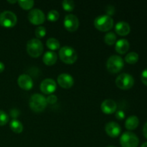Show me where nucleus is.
<instances>
[{
	"instance_id": "cd10ccee",
	"label": "nucleus",
	"mask_w": 147,
	"mask_h": 147,
	"mask_svg": "<svg viewBox=\"0 0 147 147\" xmlns=\"http://www.w3.org/2000/svg\"><path fill=\"white\" fill-rule=\"evenodd\" d=\"M9 116L4 111L0 110V126H4L8 122Z\"/></svg>"
},
{
	"instance_id": "a878e982",
	"label": "nucleus",
	"mask_w": 147,
	"mask_h": 147,
	"mask_svg": "<svg viewBox=\"0 0 147 147\" xmlns=\"http://www.w3.org/2000/svg\"><path fill=\"white\" fill-rule=\"evenodd\" d=\"M60 17V14L58 11L55 9H52L47 14V19L51 22H55Z\"/></svg>"
},
{
	"instance_id": "bb28decb",
	"label": "nucleus",
	"mask_w": 147,
	"mask_h": 147,
	"mask_svg": "<svg viewBox=\"0 0 147 147\" xmlns=\"http://www.w3.org/2000/svg\"><path fill=\"white\" fill-rule=\"evenodd\" d=\"M46 32L47 31H46L45 27H43V26H39L35 29L34 33H35V35L37 38H41V37L45 36Z\"/></svg>"
},
{
	"instance_id": "c756f323",
	"label": "nucleus",
	"mask_w": 147,
	"mask_h": 147,
	"mask_svg": "<svg viewBox=\"0 0 147 147\" xmlns=\"http://www.w3.org/2000/svg\"><path fill=\"white\" fill-rule=\"evenodd\" d=\"M141 80L142 83L147 86V68L144 70L141 74Z\"/></svg>"
},
{
	"instance_id": "423d86ee",
	"label": "nucleus",
	"mask_w": 147,
	"mask_h": 147,
	"mask_svg": "<svg viewBox=\"0 0 147 147\" xmlns=\"http://www.w3.org/2000/svg\"><path fill=\"white\" fill-rule=\"evenodd\" d=\"M116 84L119 88L128 90L133 87L134 84V78L129 73H121L116 78Z\"/></svg>"
},
{
	"instance_id": "473e14b6",
	"label": "nucleus",
	"mask_w": 147,
	"mask_h": 147,
	"mask_svg": "<svg viewBox=\"0 0 147 147\" xmlns=\"http://www.w3.org/2000/svg\"><path fill=\"white\" fill-rule=\"evenodd\" d=\"M20 114V112L17 109H12L11 111H10V115L11 116H12L13 118H17V116Z\"/></svg>"
},
{
	"instance_id": "b1692460",
	"label": "nucleus",
	"mask_w": 147,
	"mask_h": 147,
	"mask_svg": "<svg viewBox=\"0 0 147 147\" xmlns=\"http://www.w3.org/2000/svg\"><path fill=\"white\" fill-rule=\"evenodd\" d=\"M63 9L67 11H71L75 8V2L73 0H63L62 1Z\"/></svg>"
},
{
	"instance_id": "1a4fd4ad",
	"label": "nucleus",
	"mask_w": 147,
	"mask_h": 147,
	"mask_svg": "<svg viewBox=\"0 0 147 147\" xmlns=\"http://www.w3.org/2000/svg\"><path fill=\"white\" fill-rule=\"evenodd\" d=\"M29 21L33 24H41L45 20V15L44 12L40 9H32L27 14Z\"/></svg>"
},
{
	"instance_id": "6e6552de",
	"label": "nucleus",
	"mask_w": 147,
	"mask_h": 147,
	"mask_svg": "<svg viewBox=\"0 0 147 147\" xmlns=\"http://www.w3.org/2000/svg\"><path fill=\"white\" fill-rule=\"evenodd\" d=\"M17 22V15L13 11L5 10L0 14V24L5 27H14Z\"/></svg>"
},
{
	"instance_id": "2eb2a0df",
	"label": "nucleus",
	"mask_w": 147,
	"mask_h": 147,
	"mask_svg": "<svg viewBox=\"0 0 147 147\" xmlns=\"http://www.w3.org/2000/svg\"><path fill=\"white\" fill-rule=\"evenodd\" d=\"M19 86L24 90H30L33 86V80L27 74H22L17 79Z\"/></svg>"
},
{
	"instance_id": "ddd939ff",
	"label": "nucleus",
	"mask_w": 147,
	"mask_h": 147,
	"mask_svg": "<svg viewBox=\"0 0 147 147\" xmlns=\"http://www.w3.org/2000/svg\"><path fill=\"white\" fill-rule=\"evenodd\" d=\"M101 111L106 114H112L116 111L117 109V104L116 101L112 99L108 98L103 100L100 105Z\"/></svg>"
},
{
	"instance_id": "dca6fc26",
	"label": "nucleus",
	"mask_w": 147,
	"mask_h": 147,
	"mask_svg": "<svg viewBox=\"0 0 147 147\" xmlns=\"http://www.w3.org/2000/svg\"><path fill=\"white\" fill-rule=\"evenodd\" d=\"M115 30L119 35L126 36L130 32L131 27L129 23L126 22L120 21L116 23V26H115Z\"/></svg>"
},
{
	"instance_id": "f704fd0d",
	"label": "nucleus",
	"mask_w": 147,
	"mask_h": 147,
	"mask_svg": "<svg viewBox=\"0 0 147 147\" xmlns=\"http://www.w3.org/2000/svg\"><path fill=\"white\" fill-rule=\"evenodd\" d=\"M4 67H5V66H4V63L0 61V73H1L4 70Z\"/></svg>"
},
{
	"instance_id": "e433bc0d",
	"label": "nucleus",
	"mask_w": 147,
	"mask_h": 147,
	"mask_svg": "<svg viewBox=\"0 0 147 147\" xmlns=\"http://www.w3.org/2000/svg\"><path fill=\"white\" fill-rule=\"evenodd\" d=\"M8 2H9V3H15V2H17V1H16V0H14V1H9V0Z\"/></svg>"
},
{
	"instance_id": "4be33fe9",
	"label": "nucleus",
	"mask_w": 147,
	"mask_h": 147,
	"mask_svg": "<svg viewBox=\"0 0 147 147\" xmlns=\"http://www.w3.org/2000/svg\"><path fill=\"white\" fill-rule=\"evenodd\" d=\"M139 60V55L136 52L129 53L125 57V61L129 64H135Z\"/></svg>"
},
{
	"instance_id": "72a5a7b5",
	"label": "nucleus",
	"mask_w": 147,
	"mask_h": 147,
	"mask_svg": "<svg viewBox=\"0 0 147 147\" xmlns=\"http://www.w3.org/2000/svg\"><path fill=\"white\" fill-rule=\"evenodd\" d=\"M143 134L144 136V137L147 139V121L146 122V123H145L143 127Z\"/></svg>"
},
{
	"instance_id": "a211bd4d",
	"label": "nucleus",
	"mask_w": 147,
	"mask_h": 147,
	"mask_svg": "<svg viewBox=\"0 0 147 147\" xmlns=\"http://www.w3.org/2000/svg\"><path fill=\"white\" fill-rule=\"evenodd\" d=\"M57 60V56L56 53L53 50L45 52L42 57V60L45 64L47 65H53L56 63Z\"/></svg>"
},
{
	"instance_id": "7ed1b4c3",
	"label": "nucleus",
	"mask_w": 147,
	"mask_h": 147,
	"mask_svg": "<svg viewBox=\"0 0 147 147\" xmlns=\"http://www.w3.org/2000/svg\"><path fill=\"white\" fill-rule=\"evenodd\" d=\"M94 25L96 28L100 31H109L113 27V20L107 14L99 15L95 19Z\"/></svg>"
},
{
	"instance_id": "5701e85b",
	"label": "nucleus",
	"mask_w": 147,
	"mask_h": 147,
	"mask_svg": "<svg viewBox=\"0 0 147 147\" xmlns=\"http://www.w3.org/2000/svg\"><path fill=\"white\" fill-rule=\"evenodd\" d=\"M104 40L106 44L109 45H112L114 44L116 41V35L113 32H109L106 33L104 37Z\"/></svg>"
},
{
	"instance_id": "f3484780",
	"label": "nucleus",
	"mask_w": 147,
	"mask_h": 147,
	"mask_svg": "<svg viewBox=\"0 0 147 147\" xmlns=\"http://www.w3.org/2000/svg\"><path fill=\"white\" fill-rule=\"evenodd\" d=\"M129 46H130V45H129V41L127 40L120 39L116 42L115 49H116V52L119 53V54H125L129 50Z\"/></svg>"
},
{
	"instance_id": "9b49d317",
	"label": "nucleus",
	"mask_w": 147,
	"mask_h": 147,
	"mask_svg": "<svg viewBox=\"0 0 147 147\" xmlns=\"http://www.w3.org/2000/svg\"><path fill=\"white\" fill-rule=\"evenodd\" d=\"M57 88L55 81L53 78L44 79L40 83V90L45 94H50Z\"/></svg>"
},
{
	"instance_id": "39448f33",
	"label": "nucleus",
	"mask_w": 147,
	"mask_h": 147,
	"mask_svg": "<svg viewBox=\"0 0 147 147\" xmlns=\"http://www.w3.org/2000/svg\"><path fill=\"white\" fill-rule=\"evenodd\" d=\"M44 47L43 44L39 39H30L27 43V51L30 56L33 57H37L42 53Z\"/></svg>"
},
{
	"instance_id": "f257e3e1",
	"label": "nucleus",
	"mask_w": 147,
	"mask_h": 147,
	"mask_svg": "<svg viewBox=\"0 0 147 147\" xmlns=\"http://www.w3.org/2000/svg\"><path fill=\"white\" fill-rule=\"evenodd\" d=\"M29 103H30V109L34 112L42 111L47 105L46 98L40 93L33 94L30 97Z\"/></svg>"
},
{
	"instance_id": "c85d7f7f",
	"label": "nucleus",
	"mask_w": 147,
	"mask_h": 147,
	"mask_svg": "<svg viewBox=\"0 0 147 147\" xmlns=\"http://www.w3.org/2000/svg\"><path fill=\"white\" fill-rule=\"evenodd\" d=\"M46 100H47V103H50V104H54L57 102V97L55 95L51 94L50 96H49L48 97L46 98Z\"/></svg>"
},
{
	"instance_id": "412c9836",
	"label": "nucleus",
	"mask_w": 147,
	"mask_h": 147,
	"mask_svg": "<svg viewBox=\"0 0 147 147\" xmlns=\"http://www.w3.org/2000/svg\"><path fill=\"white\" fill-rule=\"evenodd\" d=\"M46 45H47V47L50 48V50H57L60 48V43L57 39L54 38V37H50L46 42Z\"/></svg>"
},
{
	"instance_id": "9d476101",
	"label": "nucleus",
	"mask_w": 147,
	"mask_h": 147,
	"mask_svg": "<svg viewBox=\"0 0 147 147\" xmlns=\"http://www.w3.org/2000/svg\"><path fill=\"white\" fill-rule=\"evenodd\" d=\"M79 20L77 16L73 14L65 15L64 18V26L66 30L70 32H74L78 30L79 27Z\"/></svg>"
},
{
	"instance_id": "4c0bfd02",
	"label": "nucleus",
	"mask_w": 147,
	"mask_h": 147,
	"mask_svg": "<svg viewBox=\"0 0 147 147\" xmlns=\"http://www.w3.org/2000/svg\"><path fill=\"white\" fill-rule=\"evenodd\" d=\"M107 147H116V146H107Z\"/></svg>"
},
{
	"instance_id": "0eeeda50",
	"label": "nucleus",
	"mask_w": 147,
	"mask_h": 147,
	"mask_svg": "<svg viewBox=\"0 0 147 147\" xmlns=\"http://www.w3.org/2000/svg\"><path fill=\"white\" fill-rule=\"evenodd\" d=\"M120 143L122 147H137L139 144V139L134 133L128 131L121 135Z\"/></svg>"
},
{
	"instance_id": "f03ea898",
	"label": "nucleus",
	"mask_w": 147,
	"mask_h": 147,
	"mask_svg": "<svg viewBox=\"0 0 147 147\" xmlns=\"http://www.w3.org/2000/svg\"><path fill=\"white\" fill-rule=\"evenodd\" d=\"M59 56L63 62L67 64H73L77 60L78 54L73 47L70 46H63L59 51Z\"/></svg>"
},
{
	"instance_id": "aec40b11",
	"label": "nucleus",
	"mask_w": 147,
	"mask_h": 147,
	"mask_svg": "<svg viewBox=\"0 0 147 147\" xmlns=\"http://www.w3.org/2000/svg\"><path fill=\"white\" fill-rule=\"evenodd\" d=\"M10 129L14 132L17 134H20L23 131V125L21 122L17 119H14L10 121Z\"/></svg>"
},
{
	"instance_id": "f8f14e48",
	"label": "nucleus",
	"mask_w": 147,
	"mask_h": 147,
	"mask_svg": "<svg viewBox=\"0 0 147 147\" xmlns=\"http://www.w3.org/2000/svg\"><path fill=\"white\" fill-rule=\"evenodd\" d=\"M105 130H106V134L112 138H116L119 136L121 131V128L120 125L118 123L114 121L108 122L105 126Z\"/></svg>"
},
{
	"instance_id": "393cba45",
	"label": "nucleus",
	"mask_w": 147,
	"mask_h": 147,
	"mask_svg": "<svg viewBox=\"0 0 147 147\" xmlns=\"http://www.w3.org/2000/svg\"><path fill=\"white\" fill-rule=\"evenodd\" d=\"M18 3L22 8L24 9H30L33 7L34 1L33 0H20L18 1Z\"/></svg>"
},
{
	"instance_id": "c9c22d12",
	"label": "nucleus",
	"mask_w": 147,
	"mask_h": 147,
	"mask_svg": "<svg viewBox=\"0 0 147 147\" xmlns=\"http://www.w3.org/2000/svg\"><path fill=\"white\" fill-rule=\"evenodd\" d=\"M141 147H147V142H145V143H144L142 145V146Z\"/></svg>"
},
{
	"instance_id": "7c9ffc66",
	"label": "nucleus",
	"mask_w": 147,
	"mask_h": 147,
	"mask_svg": "<svg viewBox=\"0 0 147 147\" xmlns=\"http://www.w3.org/2000/svg\"><path fill=\"white\" fill-rule=\"evenodd\" d=\"M116 117L119 120H123L125 118V113L121 110L117 111V112L116 113Z\"/></svg>"
},
{
	"instance_id": "2f4dec72",
	"label": "nucleus",
	"mask_w": 147,
	"mask_h": 147,
	"mask_svg": "<svg viewBox=\"0 0 147 147\" xmlns=\"http://www.w3.org/2000/svg\"><path fill=\"white\" fill-rule=\"evenodd\" d=\"M114 11H115V9L114 7L112 5H108L106 7V12H107V15L110 16L112 15L113 14H114Z\"/></svg>"
},
{
	"instance_id": "6ab92c4d",
	"label": "nucleus",
	"mask_w": 147,
	"mask_h": 147,
	"mask_svg": "<svg viewBox=\"0 0 147 147\" xmlns=\"http://www.w3.org/2000/svg\"><path fill=\"white\" fill-rule=\"evenodd\" d=\"M139 124V119L136 116H131L125 121V127L129 131L134 130Z\"/></svg>"
},
{
	"instance_id": "20e7f679",
	"label": "nucleus",
	"mask_w": 147,
	"mask_h": 147,
	"mask_svg": "<svg viewBox=\"0 0 147 147\" xmlns=\"http://www.w3.org/2000/svg\"><path fill=\"white\" fill-rule=\"evenodd\" d=\"M124 66V61L121 56L113 55L110 56L106 62L107 70L111 73H117L122 70Z\"/></svg>"
},
{
	"instance_id": "4468645a",
	"label": "nucleus",
	"mask_w": 147,
	"mask_h": 147,
	"mask_svg": "<svg viewBox=\"0 0 147 147\" xmlns=\"http://www.w3.org/2000/svg\"><path fill=\"white\" fill-rule=\"evenodd\" d=\"M57 83L64 88H70L74 84V79L68 73H61L57 77Z\"/></svg>"
}]
</instances>
